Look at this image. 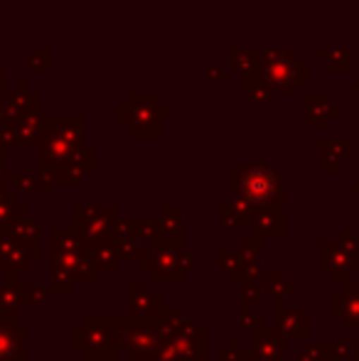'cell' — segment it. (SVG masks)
Instances as JSON below:
<instances>
[{"label":"cell","mask_w":359,"mask_h":361,"mask_svg":"<svg viewBox=\"0 0 359 361\" xmlns=\"http://www.w3.org/2000/svg\"><path fill=\"white\" fill-rule=\"evenodd\" d=\"M317 271L327 273L332 286H347L352 281L359 273V246L352 233H345L340 241H320Z\"/></svg>","instance_id":"cell-1"},{"label":"cell","mask_w":359,"mask_h":361,"mask_svg":"<svg viewBox=\"0 0 359 361\" xmlns=\"http://www.w3.org/2000/svg\"><path fill=\"white\" fill-rule=\"evenodd\" d=\"M234 192L249 207H259V209L281 207L283 202V187L269 167H251L234 177Z\"/></svg>","instance_id":"cell-2"},{"label":"cell","mask_w":359,"mask_h":361,"mask_svg":"<svg viewBox=\"0 0 359 361\" xmlns=\"http://www.w3.org/2000/svg\"><path fill=\"white\" fill-rule=\"evenodd\" d=\"M140 273H148L155 286H178L185 273L178 266V243L155 241L138 258Z\"/></svg>","instance_id":"cell-3"},{"label":"cell","mask_w":359,"mask_h":361,"mask_svg":"<svg viewBox=\"0 0 359 361\" xmlns=\"http://www.w3.org/2000/svg\"><path fill=\"white\" fill-rule=\"evenodd\" d=\"M158 339L160 332L153 319H118V342L128 352L130 361H148Z\"/></svg>","instance_id":"cell-4"},{"label":"cell","mask_w":359,"mask_h":361,"mask_svg":"<svg viewBox=\"0 0 359 361\" xmlns=\"http://www.w3.org/2000/svg\"><path fill=\"white\" fill-rule=\"evenodd\" d=\"M251 329H254V357L259 361H283L286 359V339H283L281 329L271 327L266 329L261 317L251 319Z\"/></svg>","instance_id":"cell-5"},{"label":"cell","mask_w":359,"mask_h":361,"mask_svg":"<svg viewBox=\"0 0 359 361\" xmlns=\"http://www.w3.org/2000/svg\"><path fill=\"white\" fill-rule=\"evenodd\" d=\"M180 361H205L207 357V332L195 322H182L178 334L173 337Z\"/></svg>","instance_id":"cell-6"},{"label":"cell","mask_w":359,"mask_h":361,"mask_svg":"<svg viewBox=\"0 0 359 361\" xmlns=\"http://www.w3.org/2000/svg\"><path fill=\"white\" fill-rule=\"evenodd\" d=\"M87 342L91 352L99 354H116L121 347L118 342V319H89L87 324Z\"/></svg>","instance_id":"cell-7"},{"label":"cell","mask_w":359,"mask_h":361,"mask_svg":"<svg viewBox=\"0 0 359 361\" xmlns=\"http://www.w3.org/2000/svg\"><path fill=\"white\" fill-rule=\"evenodd\" d=\"M340 295L330 298V314L347 329H359V286H342Z\"/></svg>","instance_id":"cell-8"},{"label":"cell","mask_w":359,"mask_h":361,"mask_svg":"<svg viewBox=\"0 0 359 361\" xmlns=\"http://www.w3.org/2000/svg\"><path fill=\"white\" fill-rule=\"evenodd\" d=\"M128 317L135 319H153L155 314L163 310V300L158 293H153L150 286L143 283H133L128 288Z\"/></svg>","instance_id":"cell-9"},{"label":"cell","mask_w":359,"mask_h":361,"mask_svg":"<svg viewBox=\"0 0 359 361\" xmlns=\"http://www.w3.org/2000/svg\"><path fill=\"white\" fill-rule=\"evenodd\" d=\"M249 226L254 228L256 238H281L283 233V214L281 207H264L259 214L251 212L249 214Z\"/></svg>","instance_id":"cell-10"},{"label":"cell","mask_w":359,"mask_h":361,"mask_svg":"<svg viewBox=\"0 0 359 361\" xmlns=\"http://www.w3.org/2000/svg\"><path fill=\"white\" fill-rule=\"evenodd\" d=\"M278 329H281L283 337H293V339H305L308 337V307L305 305H298L291 307L281 314L278 319Z\"/></svg>","instance_id":"cell-11"},{"label":"cell","mask_w":359,"mask_h":361,"mask_svg":"<svg viewBox=\"0 0 359 361\" xmlns=\"http://www.w3.org/2000/svg\"><path fill=\"white\" fill-rule=\"evenodd\" d=\"M153 322H155V327H158L160 337H175L180 324L185 322V314H182L180 307H163L153 317Z\"/></svg>","instance_id":"cell-12"},{"label":"cell","mask_w":359,"mask_h":361,"mask_svg":"<svg viewBox=\"0 0 359 361\" xmlns=\"http://www.w3.org/2000/svg\"><path fill=\"white\" fill-rule=\"evenodd\" d=\"M148 361H180L173 337H160L158 344L153 347V354H150Z\"/></svg>","instance_id":"cell-13"},{"label":"cell","mask_w":359,"mask_h":361,"mask_svg":"<svg viewBox=\"0 0 359 361\" xmlns=\"http://www.w3.org/2000/svg\"><path fill=\"white\" fill-rule=\"evenodd\" d=\"M259 288L264 295H283V288H286V278L283 273H261L259 278Z\"/></svg>","instance_id":"cell-14"},{"label":"cell","mask_w":359,"mask_h":361,"mask_svg":"<svg viewBox=\"0 0 359 361\" xmlns=\"http://www.w3.org/2000/svg\"><path fill=\"white\" fill-rule=\"evenodd\" d=\"M143 243H140V238L135 236V233H130L128 238H121V251L118 256L126 258V261H138L140 253H143Z\"/></svg>","instance_id":"cell-15"},{"label":"cell","mask_w":359,"mask_h":361,"mask_svg":"<svg viewBox=\"0 0 359 361\" xmlns=\"http://www.w3.org/2000/svg\"><path fill=\"white\" fill-rule=\"evenodd\" d=\"M327 361H355L352 342H327Z\"/></svg>","instance_id":"cell-16"},{"label":"cell","mask_w":359,"mask_h":361,"mask_svg":"<svg viewBox=\"0 0 359 361\" xmlns=\"http://www.w3.org/2000/svg\"><path fill=\"white\" fill-rule=\"evenodd\" d=\"M298 361H327V342L308 344L298 352Z\"/></svg>","instance_id":"cell-17"},{"label":"cell","mask_w":359,"mask_h":361,"mask_svg":"<svg viewBox=\"0 0 359 361\" xmlns=\"http://www.w3.org/2000/svg\"><path fill=\"white\" fill-rule=\"evenodd\" d=\"M259 238H251V241H244L241 243V251L236 253L239 263H259Z\"/></svg>","instance_id":"cell-18"},{"label":"cell","mask_w":359,"mask_h":361,"mask_svg":"<svg viewBox=\"0 0 359 361\" xmlns=\"http://www.w3.org/2000/svg\"><path fill=\"white\" fill-rule=\"evenodd\" d=\"M106 251H101V258L96 261L99 271H116V263H118V251L114 246H104Z\"/></svg>","instance_id":"cell-19"},{"label":"cell","mask_w":359,"mask_h":361,"mask_svg":"<svg viewBox=\"0 0 359 361\" xmlns=\"http://www.w3.org/2000/svg\"><path fill=\"white\" fill-rule=\"evenodd\" d=\"M241 357H244V349H241V344L234 339V342L229 344V349H221L217 361H241Z\"/></svg>","instance_id":"cell-20"},{"label":"cell","mask_w":359,"mask_h":361,"mask_svg":"<svg viewBox=\"0 0 359 361\" xmlns=\"http://www.w3.org/2000/svg\"><path fill=\"white\" fill-rule=\"evenodd\" d=\"M217 263L221 266V271L231 273L236 268V263H239V258L231 256V253H217Z\"/></svg>","instance_id":"cell-21"},{"label":"cell","mask_w":359,"mask_h":361,"mask_svg":"<svg viewBox=\"0 0 359 361\" xmlns=\"http://www.w3.org/2000/svg\"><path fill=\"white\" fill-rule=\"evenodd\" d=\"M178 266H180V271H182V273H185V271H187V273L195 271V258H192L187 251H180V248H178Z\"/></svg>","instance_id":"cell-22"},{"label":"cell","mask_w":359,"mask_h":361,"mask_svg":"<svg viewBox=\"0 0 359 361\" xmlns=\"http://www.w3.org/2000/svg\"><path fill=\"white\" fill-rule=\"evenodd\" d=\"M241 361H259L254 357V352H244V357H241Z\"/></svg>","instance_id":"cell-23"},{"label":"cell","mask_w":359,"mask_h":361,"mask_svg":"<svg viewBox=\"0 0 359 361\" xmlns=\"http://www.w3.org/2000/svg\"><path fill=\"white\" fill-rule=\"evenodd\" d=\"M99 361H116L114 354H99Z\"/></svg>","instance_id":"cell-24"},{"label":"cell","mask_w":359,"mask_h":361,"mask_svg":"<svg viewBox=\"0 0 359 361\" xmlns=\"http://www.w3.org/2000/svg\"><path fill=\"white\" fill-rule=\"evenodd\" d=\"M352 349H355V361H359V342H352Z\"/></svg>","instance_id":"cell-25"}]
</instances>
